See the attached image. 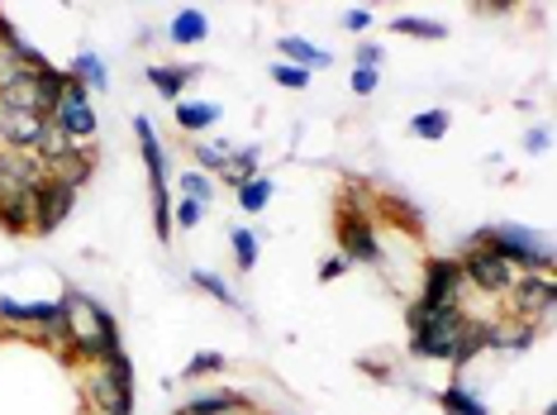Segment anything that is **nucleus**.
Here are the masks:
<instances>
[{
    "mask_svg": "<svg viewBox=\"0 0 557 415\" xmlns=\"http://www.w3.org/2000/svg\"><path fill=\"white\" fill-rule=\"evenodd\" d=\"M62 310H67V354L82 363H106L110 354H120V325L100 301H91L86 292L72 286L62 296Z\"/></svg>",
    "mask_w": 557,
    "mask_h": 415,
    "instance_id": "f257e3e1",
    "label": "nucleus"
},
{
    "mask_svg": "<svg viewBox=\"0 0 557 415\" xmlns=\"http://www.w3.org/2000/svg\"><path fill=\"white\" fill-rule=\"evenodd\" d=\"M410 320V354L429 358V363H448L453 344H458L462 325H467V306H429V301H414L405 310Z\"/></svg>",
    "mask_w": 557,
    "mask_h": 415,
    "instance_id": "f03ea898",
    "label": "nucleus"
},
{
    "mask_svg": "<svg viewBox=\"0 0 557 415\" xmlns=\"http://www.w3.org/2000/svg\"><path fill=\"white\" fill-rule=\"evenodd\" d=\"M467 248H491V254H500L515 272H548L553 268L548 234L524 230V224H491V230H476L467 239Z\"/></svg>",
    "mask_w": 557,
    "mask_h": 415,
    "instance_id": "7ed1b4c3",
    "label": "nucleus"
},
{
    "mask_svg": "<svg viewBox=\"0 0 557 415\" xmlns=\"http://www.w3.org/2000/svg\"><path fill=\"white\" fill-rule=\"evenodd\" d=\"M86 406L96 415H129L134 411V363L129 354H110L106 363H96L91 382H86Z\"/></svg>",
    "mask_w": 557,
    "mask_h": 415,
    "instance_id": "20e7f679",
    "label": "nucleus"
},
{
    "mask_svg": "<svg viewBox=\"0 0 557 415\" xmlns=\"http://www.w3.org/2000/svg\"><path fill=\"white\" fill-rule=\"evenodd\" d=\"M138 148H144V168H148V186H153V230L158 239H172V186H168V154L158 144V130L148 115L134 120Z\"/></svg>",
    "mask_w": 557,
    "mask_h": 415,
    "instance_id": "39448f33",
    "label": "nucleus"
},
{
    "mask_svg": "<svg viewBox=\"0 0 557 415\" xmlns=\"http://www.w3.org/2000/svg\"><path fill=\"white\" fill-rule=\"evenodd\" d=\"M505 296H510V316L543 325V320H553L557 282H553V272H519L515 286H510Z\"/></svg>",
    "mask_w": 557,
    "mask_h": 415,
    "instance_id": "423d86ee",
    "label": "nucleus"
},
{
    "mask_svg": "<svg viewBox=\"0 0 557 415\" xmlns=\"http://www.w3.org/2000/svg\"><path fill=\"white\" fill-rule=\"evenodd\" d=\"M462 277L472 292H486V296H505L515 286V268L505 263L500 254H491V248H462Z\"/></svg>",
    "mask_w": 557,
    "mask_h": 415,
    "instance_id": "0eeeda50",
    "label": "nucleus"
},
{
    "mask_svg": "<svg viewBox=\"0 0 557 415\" xmlns=\"http://www.w3.org/2000/svg\"><path fill=\"white\" fill-rule=\"evenodd\" d=\"M334 239H338V248H344L348 263H367V268H376V263L386 258L382 254V234H376L372 216H348V210H338Z\"/></svg>",
    "mask_w": 557,
    "mask_h": 415,
    "instance_id": "6e6552de",
    "label": "nucleus"
},
{
    "mask_svg": "<svg viewBox=\"0 0 557 415\" xmlns=\"http://www.w3.org/2000/svg\"><path fill=\"white\" fill-rule=\"evenodd\" d=\"M53 124L72 138V144H91V138H96L100 120H96V110H91V91H86L82 82L67 77V96H62V106L53 110Z\"/></svg>",
    "mask_w": 557,
    "mask_h": 415,
    "instance_id": "1a4fd4ad",
    "label": "nucleus"
},
{
    "mask_svg": "<svg viewBox=\"0 0 557 415\" xmlns=\"http://www.w3.org/2000/svg\"><path fill=\"white\" fill-rule=\"evenodd\" d=\"M472 292L462 277V263L458 258H429L424 263V296L429 306H462V296Z\"/></svg>",
    "mask_w": 557,
    "mask_h": 415,
    "instance_id": "9d476101",
    "label": "nucleus"
},
{
    "mask_svg": "<svg viewBox=\"0 0 557 415\" xmlns=\"http://www.w3.org/2000/svg\"><path fill=\"white\" fill-rule=\"evenodd\" d=\"M44 178L48 172H44V162L34 154H10V148H0V206H5V200L29 196Z\"/></svg>",
    "mask_w": 557,
    "mask_h": 415,
    "instance_id": "9b49d317",
    "label": "nucleus"
},
{
    "mask_svg": "<svg viewBox=\"0 0 557 415\" xmlns=\"http://www.w3.org/2000/svg\"><path fill=\"white\" fill-rule=\"evenodd\" d=\"M34 234H53L62 220L72 216V206H77V192L72 186H62L53 178H44L39 186H34Z\"/></svg>",
    "mask_w": 557,
    "mask_h": 415,
    "instance_id": "f8f14e48",
    "label": "nucleus"
},
{
    "mask_svg": "<svg viewBox=\"0 0 557 415\" xmlns=\"http://www.w3.org/2000/svg\"><path fill=\"white\" fill-rule=\"evenodd\" d=\"M48 130L44 115H34V110H10L0 106V148H10V154H34L39 148V138Z\"/></svg>",
    "mask_w": 557,
    "mask_h": 415,
    "instance_id": "ddd939ff",
    "label": "nucleus"
},
{
    "mask_svg": "<svg viewBox=\"0 0 557 415\" xmlns=\"http://www.w3.org/2000/svg\"><path fill=\"white\" fill-rule=\"evenodd\" d=\"M534 339H539V325L534 320H519V316L486 320V349H496V354H524Z\"/></svg>",
    "mask_w": 557,
    "mask_h": 415,
    "instance_id": "4468645a",
    "label": "nucleus"
},
{
    "mask_svg": "<svg viewBox=\"0 0 557 415\" xmlns=\"http://www.w3.org/2000/svg\"><path fill=\"white\" fill-rule=\"evenodd\" d=\"M44 172L53 182H62V186H72V192H77V186H86V182H91V172H96V148L91 144H72L67 154H62L58 162H48Z\"/></svg>",
    "mask_w": 557,
    "mask_h": 415,
    "instance_id": "2eb2a0df",
    "label": "nucleus"
},
{
    "mask_svg": "<svg viewBox=\"0 0 557 415\" xmlns=\"http://www.w3.org/2000/svg\"><path fill=\"white\" fill-rule=\"evenodd\" d=\"M176 415H252V401L244 392H196Z\"/></svg>",
    "mask_w": 557,
    "mask_h": 415,
    "instance_id": "dca6fc26",
    "label": "nucleus"
},
{
    "mask_svg": "<svg viewBox=\"0 0 557 415\" xmlns=\"http://www.w3.org/2000/svg\"><path fill=\"white\" fill-rule=\"evenodd\" d=\"M276 53L290 68H306V72H320V68H334V53H324V48H314L310 39H296V34H286V39H276Z\"/></svg>",
    "mask_w": 557,
    "mask_h": 415,
    "instance_id": "f3484780",
    "label": "nucleus"
},
{
    "mask_svg": "<svg viewBox=\"0 0 557 415\" xmlns=\"http://www.w3.org/2000/svg\"><path fill=\"white\" fill-rule=\"evenodd\" d=\"M168 39H172L176 48L206 44V39H210V20H206V10H196V5L176 10V15H172V24H168Z\"/></svg>",
    "mask_w": 557,
    "mask_h": 415,
    "instance_id": "a211bd4d",
    "label": "nucleus"
},
{
    "mask_svg": "<svg viewBox=\"0 0 557 415\" xmlns=\"http://www.w3.org/2000/svg\"><path fill=\"white\" fill-rule=\"evenodd\" d=\"M196 77H200V68H182V62H153V68H148V82L168 100H182V86H191Z\"/></svg>",
    "mask_w": 557,
    "mask_h": 415,
    "instance_id": "6ab92c4d",
    "label": "nucleus"
},
{
    "mask_svg": "<svg viewBox=\"0 0 557 415\" xmlns=\"http://www.w3.org/2000/svg\"><path fill=\"white\" fill-rule=\"evenodd\" d=\"M29 82H34V96H39L44 120H53V110L62 106V96H67V72H58V68H39V72H29Z\"/></svg>",
    "mask_w": 557,
    "mask_h": 415,
    "instance_id": "aec40b11",
    "label": "nucleus"
},
{
    "mask_svg": "<svg viewBox=\"0 0 557 415\" xmlns=\"http://www.w3.org/2000/svg\"><path fill=\"white\" fill-rule=\"evenodd\" d=\"M476 354H486V320H472L467 316V325H462V334H458V344H453V368H467Z\"/></svg>",
    "mask_w": 557,
    "mask_h": 415,
    "instance_id": "412c9836",
    "label": "nucleus"
},
{
    "mask_svg": "<svg viewBox=\"0 0 557 415\" xmlns=\"http://www.w3.org/2000/svg\"><path fill=\"white\" fill-rule=\"evenodd\" d=\"M214 120H220V106H210V100H176V130L182 134H200Z\"/></svg>",
    "mask_w": 557,
    "mask_h": 415,
    "instance_id": "4be33fe9",
    "label": "nucleus"
},
{
    "mask_svg": "<svg viewBox=\"0 0 557 415\" xmlns=\"http://www.w3.org/2000/svg\"><path fill=\"white\" fill-rule=\"evenodd\" d=\"M67 77L82 82L86 91H110V68H106V62H100L96 53H77V58H72Z\"/></svg>",
    "mask_w": 557,
    "mask_h": 415,
    "instance_id": "5701e85b",
    "label": "nucleus"
},
{
    "mask_svg": "<svg viewBox=\"0 0 557 415\" xmlns=\"http://www.w3.org/2000/svg\"><path fill=\"white\" fill-rule=\"evenodd\" d=\"M438 406L448 411V415H491L486 401L472 396L462 382H448V387H443V392H438Z\"/></svg>",
    "mask_w": 557,
    "mask_h": 415,
    "instance_id": "b1692460",
    "label": "nucleus"
},
{
    "mask_svg": "<svg viewBox=\"0 0 557 415\" xmlns=\"http://www.w3.org/2000/svg\"><path fill=\"white\" fill-rule=\"evenodd\" d=\"M258 144H248V148H234V154H230V168H224L220 172V178L224 182H234V186H244V182H252V178H258Z\"/></svg>",
    "mask_w": 557,
    "mask_h": 415,
    "instance_id": "393cba45",
    "label": "nucleus"
},
{
    "mask_svg": "<svg viewBox=\"0 0 557 415\" xmlns=\"http://www.w3.org/2000/svg\"><path fill=\"white\" fill-rule=\"evenodd\" d=\"M448 130H453V115H448V110H420V115L410 120V134L424 138V144H438V138L448 134Z\"/></svg>",
    "mask_w": 557,
    "mask_h": 415,
    "instance_id": "a878e982",
    "label": "nucleus"
},
{
    "mask_svg": "<svg viewBox=\"0 0 557 415\" xmlns=\"http://www.w3.org/2000/svg\"><path fill=\"white\" fill-rule=\"evenodd\" d=\"M268 200H272V178H262V172L252 182L238 186V210H248V216H262Z\"/></svg>",
    "mask_w": 557,
    "mask_h": 415,
    "instance_id": "bb28decb",
    "label": "nucleus"
},
{
    "mask_svg": "<svg viewBox=\"0 0 557 415\" xmlns=\"http://www.w3.org/2000/svg\"><path fill=\"white\" fill-rule=\"evenodd\" d=\"M191 282H196V286H200V292H206V296H214V301H220V306H238L234 286L224 282L220 272H210V268H196V272H191Z\"/></svg>",
    "mask_w": 557,
    "mask_h": 415,
    "instance_id": "cd10ccee",
    "label": "nucleus"
},
{
    "mask_svg": "<svg viewBox=\"0 0 557 415\" xmlns=\"http://www.w3.org/2000/svg\"><path fill=\"white\" fill-rule=\"evenodd\" d=\"M230 244H234V268H238V272H252V268H258V244H262L258 234H252V230H234Z\"/></svg>",
    "mask_w": 557,
    "mask_h": 415,
    "instance_id": "c85d7f7f",
    "label": "nucleus"
},
{
    "mask_svg": "<svg viewBox=\"0 0 557 415\" xmlns=\"http://www.w3.org/2000/svg\"><path fill=\"white\" fill-rule=\"evenodd\" d=\"M224 363H230V358H224L220 349H200V354L182 368V382H196V377H214V373H224Z\"/></svg>",
    "mask_w": 557,
    "mask_h": 415,
    "instance_id": "c756f323",
    "label": "nucleus"
},
{
    "mask_svg": "<svg viewBox=\"0 0 557 415\" xmlns=\"http://www.w3.org/2000/svg\"><path fill=\"white\" fill-rule=\"evenodd\" d=\"M391 29L410 34V39H443V34H448L438 20H420V15H396V20H391Z\"/></svg>",
    "mask_w": 557,
    "mask_h": 415,
    "instance_id": "7c9ffc66",
    "label": "nucleus"
},
{
    "mask_svg": "<svg viewBox=\"0 0 557 415\" xmlns=\"http://www.w3.org/2000/svg\"><path fill=\"white\" fill-rule=\"evenodd\" d=\"M191 154H196V162H200V172H224V168H230V154H234V148L220 138V144H196Z\"/></svg>",
    "mask_w": 557,
    "mask_h": 415,
    "instance_id": "2f4dec72",
    "label": "nucleus"
},
{
    "mask_svg": "<svg viewBox=\"0 0 557 415\" xmlns=\"http://www.w3.org/2000/svg\"><path fill=\"white\" fill-rule=\"evenodd\" d=\"M182 196L186 200H200V206H210V200H214V182L206 178V172H182Z\"/></svg>",
    "mask_w": 557,
    "mask_h": 415,
    "instance_id": "473e14b6",
    "label": "nucleus"
},
{
    "mask_svg": "<svg viewBox=\"0 0 557 415\" xmlns=\"http://www.w3.org/2000/svg\"><path fill=\"white\" fill-rule=\"evenodd\" d=\"M200 216H206V206L200 200H172V230H196L200 224Z\"/></svg>",
    "mask_w": 557,
    "mask_h": 415,
    "instance_id": "72a5a7b5",
    "label": "nucleus"
},
{
    "mask_svg": "<svg viewBox=\"0 0 557 415\" xmlns=\"http://www.w3.org/2000/svg\"><path fill=\"white\" fill-rule=\"evenodd\" d=\"M386 210H391V220H396L400 230H414V234L424 230V216L410 206V200H396V196H391V200H386Z\"/></svg>",
    "mask_w": 557,
    "mask_h": 415,
    "instance_id": "f704fd0d",
    "label": "nucleus"
},
{
    "mask_svg": "<svg viewBox=\"0 0 557 415\" xmlns=\"http://www.w3.org/2000/svg\"><path fill=\"white\" fill-rule=\"evenodd\" d=\"M272 82L286 86V91H306V86H310V72H306V68H290V62H276V68H272Z\"/></svg>",
    "mask_w": 557,
    "mask_h": 415,
    "instance_id": "c9c22d12",
    "label": "nucleus"
},
{
    "mask_svg": "<svg viewBox=\"0 0 557 415\" xmlns=\"http://www.w3.org/2000/svg\"><path fill=\"white\" fill-rule=\"evenodd\" d=\"M382 58H386L382 44H362L358 53H352V68H358V72H382Z\"/></svg>",
    "mask_w": 557,
    "mask_h": 415,
    "instance_id": "e433bc0d",
    "label": "nucleus"
},
{
    "mask_svg": "<svg viewBox=\"0 0 557 415\" xmlns=\"http://www.w3.org/2000/svg\"><path fill=\"white\" fill-rule=\"evenodd\" d=\"M372 10H367V5H352L348 10V15H344V29H352V34H367V29H372Z\"/></svg>",
    "mask_w": 557,
    "mask_h": 415,
    "instance_id": "4c0bfd02",
    "label": "nucleus"
},
{
    "mask_svg": "<svg viewBox=\"0 0 557 415\" xmlns=\"http://www.w3.org/2000/svg\"><path fill=\"white\" fill-rule=\"evenodd\" d=\"M376 86H382V72H358V68H352V91H358V96H372Z\"/></svg>",
    "mask_w": 557,
    "mask_h": 415,
    "instance_id": "58836bf2",
    "label": "nucleus"
},
{
    "mask_svg": "<svg viewBox=\"0 0 557 415\" xmlns=\"http://www.w3.org/2000/svg\"><path fill=\"white\" fill-rule=\"evenodd\" d=\"M344 272H348V258L344 254H334V258L320 263V282H334V277H344Z\"/></svg>",
    "mask_w": 557,
    "mask_h": 415,
    "instance_id": "ea45409f",
    "label": "nucleus"
},
{
    "mask_svg": "<svg viewBox=\"0 0 557 415\" xmlns=\"http://www.w3.org/2000/svg\"><path fill=\"white\" fill-rule=\"evenodd\" d=\"M524 148H529V154H548V148H553V130H529Z\"/></svg>",
    "mask_w": 557,
    "mask_h": 415,
    "instance_id": "a19ab883",
    "label": "nucleus"
},
{
    "mask_svg": "<svg viewBox=\"0 0 557 415\" xmlns=\"http://www.w3.org/2000/svg\"><path fill=\"white\" fill-rule=\"evenodd\" d=\"M505 10H515L510 0H481V5H476V15H505Z\"/></svg>",
    "mask_w": 557,
    "mask_h": 415,
    "instance_id": "79ce46f5",
    "label": "nucleus"
},
{
    "mask_svg": "<svg viewBox=\"0 0 557 415\" xmlns=\"http://www.w3.org/2000/svg\"><path fill=\"white\" fill-rule=\"evenodd\" d=\"M252 415H258V411H252Z\"/></svg>",
    "mask_w": 557,
    "mask_h": 415,
    "instance_id": "37998d69",
    "label": "nucleus"
}]
</instances>
